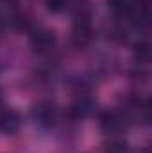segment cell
I'll return each mask as SVG.
<instances>
[{
	"instance_id": "cell-1",
	"label": "cell",
	"mask_w": 152,
	"mask_h": 153,
	"mask_svg": "<svg viewBox=\"0 0 152 153\" xmlns=\"http://www.w3.org/2000/svg\"><path fill=\"white\" fill-rule=\"evenodd\" d=\"M18 126H20V116L16 114V112L9 111V112L0 116V128L4 132H9V134L11 132H16Z\"/></svg>"
}]
</instances>
